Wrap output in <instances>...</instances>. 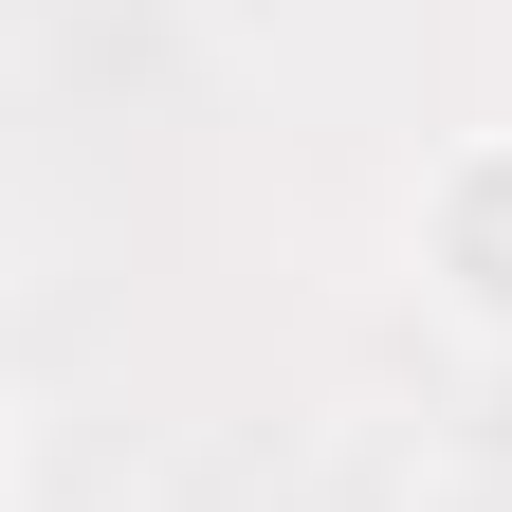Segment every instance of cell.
<instances>
[{
	"mask_svg": "<svg viewBox=\"0 0 512 512\" xmlns=\"http://www.w3.org/2000/svg\"><path fill=\"white\" fill-rule=\"evenodd\" d=\"M439 256H458V293H476V311H512V147H494V165H458Z\"/></svg>",
	"mask_w": 512,
	"mask_h": 512,
	"instance_id": "6da1fadb",
	"label": "cell"
}]
</instances>
